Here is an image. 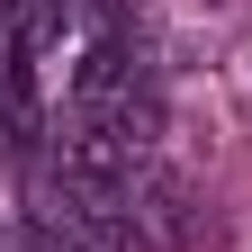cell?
I'll return each instance as SVG.
<instances>
[{
	"label": "cell",
	"instance_id": "2",
	"mask_svg": "<svg viewBox=\"0 0 252 252\" xmlns=\"http://www.w3.org/2000/svg\"><path fill=\"white\" fill-rule=\"evenodd\" d=\"M144 225H153V243H189L198 234V198H189L180 171H153L144 180Z\"/></svg>",
	"mask_w": 252,
	"mask_h": 252
},
{
	"label": "cell",
	"instance_id": "1",
	"mask_svg": "<svg viewBox=\"0 0 252 252\" xmlns=\"http://www.w3.org/2000/svg\"><path fill=\"white\" fill-rule=\"evenodd\" d=\"M54 180L72 189V198H126V180H135V144H126L117 108H81V117L54 135Z\"/></svg>",
	"mask_w": 252,
	"mask_h": 252
},
{
	"label": "cell",
	"instance_id": "3",
	"mask_svg": "<svg viewBox=\"0 0 252 252\" xmlns=\"http://www.w3.org/2000/svg\"><path fill=\"white\" fill-rule=\"evenodd\" d=\"M207 9H234V0H207Z\"/></svg>",
	"mask_w": 252,
	"mask_h": 252
}]
</instances>
